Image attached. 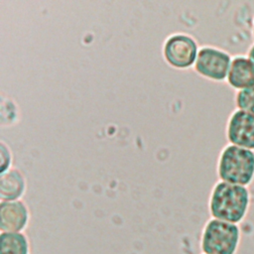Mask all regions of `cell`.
<instances>
[{
    "instance_id": "obj_12",
    "label": "cell",
    "mask_w": 254,
    "mask_h": 254,
    "mask_svg": "<svg viewBox=\"0 0 254 254\" xmlns=\"http://www.w3.org/2000/svg\"><path fill=\"white\" fill-rule=\"evenodd\" d=\"M1 173H4L9 170L10 164H11V154L9 151V148L4 144V142L1 143Z\"/></svg>"
},
{
    "instance_id": "obj_7",
    "label": "cell",
    "mask_w": 254,
    "mask_h": 254,
    "mask_svg": "<svg viewBox=\"0 0 254 254\" xmlns=\"http://www.w3.org/2000/svg\"><path fill=\"white\" fill-rule=\"evenodd\" d=\"M29 210L21 200L0 202L1 232H21L28 224Z\"/></svg>"
},
{
    "instance_id": "obj_14",
    "label": "cell",
    "mask_w": 254,
    "mask_h": 254,
    "mask_svg": "<svg viewBox=\"0 0 254 254\" xmlns=\"http://www.w3.org/2000/svg\"><path fill=\"white\" fill-rule=\"evenodd\" d=\"M251 34H252V39H253V43H254V18L252 21V30H251Z\"/></svg>"
},
{
    "instance_id": "obj_2",
    "label": "cell",
    "mask_w": 254,
    "mask_h": 254,
    "mask_svg": "<svg viewBox=\"0 0 254 254\" xmlns=\"http://www.w3.org/2000/svg\"><path fill=\"white\" fill-rule=\"evenodd\" d=\"M219 181L247 187L254 181V151L227 144L217 160Z\"/></svg>"
},
{
    "instance_id": "obj_6",
    "label": "cell",
    "mask_w": 254,
    "mask_h": 254,
    "mask_svg": "<svg viewBox=\"0 0 254 254\" xmlns=\"http://www.w3.org/2000/svg\"><path fill=\"white\" fill-rule=\"evenodd\" d=\"M225 136L228 144L254 151V114L235 109L227 119Z\"/></svg>"
},
{
    "instance_id": "obj_13",
    "label": "cell",
    "mask_w": 254,
    "mask_h": 254,
    "mask_svg": "<svg viewBox=\"0 0 254 254\" xmlns=\"http://www.w3.org/2000/svg\"><path fill=\"white\" fill-rule=\"evenodd\" d=\"M246 56H247L248 59L254 64V43L248 48L247 53H246Z\"/></svg>"
},
{
    "instance_id": "obj_3",
    "label": "cell",
    "mask_w": 254,
    "mask_h": 254,
    "mask_svg": "<svg viewBox=\"0 0 254 254\" xmlns=\"http://www.w3.org/2000/svg\"><path fill=\"white\" fill-rule=\"evenodd\" d=\"M239 242L238 224L211 218L203 227L200 247L203 254H235Z\"/></svg>"
},
{
    "instance_id": "obj_4",
    "label": "cell",
    "mask_w": 254,
    "mask_h": 254,
    "mask_svg": "<svg viewBox=\"0 0 254 254\" xmlns=\"http://www.w3.org/2000/svg\"><path fill=\"white\" fill-rule=\"evenodd\" d=\"M232 57L224 50L205 46L198 50L194 63L195 71L204 78L213 81H225Z\"/></svg>"
},
{
    "instance_id": "obj_9",
    "label": "cell",
    "mask_w": 254,
    "mask_h": 254,
    "mask_svg": "<svg viewBox=\"0 0 254 254\" xmlns=\"http://www.w3.org/2000/svg\"><path fill=\"white\" fill-rule=\"evenodd\" d=\"M25 191V178L17 169H9L0 176L1 201L18 200Z\"/></svg>"
},
{
    "instance_id": "obj_11",
    "label": "cell",
    "mask_w": 254,
    "mask_h": 254,
    "mask_svg": "<svg viewBox=\"0 0 254 254\" xmlns=\"http://www.w3.org/2000/svg\"><path fill=\"white\" fill-rule=\"evenodd\" d=\"M234 102L236 109L254 114V86L236 91Z\"/></svg>"
},
{
    "instance_id": "obj_5",
    "label": "cell",
    "mask_w": 254,
    "mask_h": 254,
    "mask_svg": "<svg viewBox=\"0 0 254 254\" xmlns=\"http://www.w3.org/2000/svg\"><path fill=\"white\" fill-rule=\"evenodd\" d=\"M195 40L185 34L170 36L163 47L166 62L176 68H188L194 65L198 54Z\"/></svg>"
},
{
    "instance_id": "obj_10",
    "label": "cell",
    "mask_w": 254,
    "mask_h": 254,
    "mask_svg": "<svg viewBox=\"0 0 254 254\" xmlns=\"http://www.w3.org/2000/svg\"><path fill=\"white\" fill-rule=\"evenodd\" d=\"M0 254H30L27 236L22 232H1Z\"/></svg>"
},
{
    "instance_id": "obj_1",
    "label": "cell",
    "mask_w": 254,
    "mask_h": 254,
    "mask_svg": "<svg viewBox=\"0 0 254 254\" xmlns=\"http://www.w3.org/2000/svg\"><path fill=\"white\" fill-rule=\"evenodd\" d=\"M251 195L247 187L217 182L209 196V212L212 218L238 224L247 215Z\"/></svg>"
},
{
    "instance_id": "obj_8",
    "label": "cell",
    "mask_w": 254,
    "mask_h": 254,
    "mask_svg": "<svg viewBox=\"0 0 254 254\" xmlns=\"http://www.w3.org/2000/svg\"><path fill=\"white\" fill-rule=\"evenodd\" d=\"M225 81L236 91L254 86V64L246 55L232 58Z\"/></svg>"
}]
</instances>
